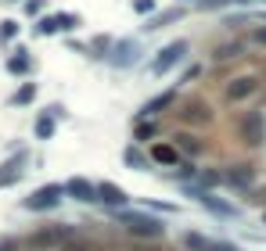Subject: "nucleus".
<instances>
[{
    "mask_svg": "<svg viewBox=\"0 0 266 251\" xmlns=\"http://www.w3.org/2000/svg\"><path fill=\"white\" fill-rule=\"evenodd\" d=\"M234 4H255V0H234ZM259 4H266V0H259Z\"/></svg>",
    "mask_w": 266,
    "mask_h": 251,
    "instance_id": "33",
    "label": "nucleus"
},
{
    "mask_svg": "<svg viewBox=\"0 0 266 251\" xmlns=\"http://www.w3.org/2000/svg\"><path fill=\"white\" fill-rule=\"evenodd\" d=\"M183 244L191 251H238L234 244H223V240H212V237H202V233H183Z\"/></svg>",
    "mask_w": 266,
    "mask_h": 251,
    "instance_id": "11",
    "label": "nucleus"
},
{
    "mask_svg": "<svg viewBox=\"0 0 266 251\" xmlns=\"http://www.w3.org/2000/svg\"><path fill=\"white\" fill-rule=\"evenodd\" d=\"M183 194H191L202 208H209L212 216H219V219H241V208L238 204H226V201H219L212 190H205V187H191V183H183Z\"/></svg>",
    "mask_w": 266,
    "mask_h": 251,
    "instance_id": "2",
    "label": "nucleus"
},
{
    "mask_svg": "<svg viewBox=\"0 0 266 251\" xmlns=\"http://www.w3.org/2000/svg\"><path fill=\"white\" fill-rule=\"evenodd\" d=\"M241 133H245V140H248V144H262V137H266L262 115H248V118L241 122Z\"/></svg>",
    "mask_w": 266,
    "mask_h": 251,
    "instance_id": "15",
    "label": "nucleus"
},
{
    "mask_svg": "<svg viewBox=\"0 0 266 251\" xmlns=\"http://www.w3.org/2000/svg\"><path fill=\"white\" fill-rule=\"evenodd\" d=\"M32 101H36V82H25V87H18L15 97H11V104H32Z\"/></svg>",
    "mask_w": 266,
    "mask_h": 251,
    "instance_id": "23",
    "label": "nucleus"
},
{
    "mask_svg": "<svg viewBox=\"0 0 266 251\" xmlns=\"http://www.w3.org/2000/svg\"><path fill=\"white\" fill-rule=\"evenodd\" d=\"M169 104H176V87H173V90H162L159 97H151V101L140 108V118H155V115H159V111H166Z\"/></svg>",
    "mask_w": 266,
    "mask_h": 251,
    "instance_id": "13",
    "label": "nucleus"
},
{
    "mask_svg": "<svg viewBox=\"0 0 266 251\" xmlns=\"http://www.w3.org/2000/svg\"><path fill=\"white\" fill-rule=\"evenodd\" d=\"M180 118H183V122H209V108H205L202 101H191V104H183Z\"/></svg>",
    "mask_w": 266,
    "mask_h": 251,
    "instance_id": "21",
    "label": "nucleus"
},
{
    "mask_svg": "<svg viewBox=\"0 0 266 251\" xmlns=\"http://www.w3.org/2000/svg\"><path fill=\"white\" fill-rule=\"evenodd\" d=\"M54 122H58V115H51V108H47V111H44L40 118H36V126H32L36 140H51V137H54V130H58Z\"/></svg>",
    "mask_w": 266,
    "mask_h": 251,
    "instance_id": "19",
    "label": "nucleus"
},
{
    "mask_svg": "<svg viewBox=\"0 0 266 251\" xmlns=\"http://www.w3.org/2000/svg\"><path fill=\"white\" fill-rule=\"evenodd\" d=\"M18 36V22L8 18V22H0V44H11V39Z\"/></svg>",
    "mask_w": 266,
    "mask_h": 251,
    "instance_id": "24",
    "label": "nucleus"
},
{
    "mask_svg": "<svg viewBox=\"0 0 266 251\" xmlns=\"http://www.w3.org/2000/svg\"><path fill=\"white\" fill-rule=\"evenodd\" d=\"M198 183L209 190V187H216V183H223V173H212V169H202L198 173Z\"/></svg>",
    "mask_w": 266,
    "mask_h": 251,
    "instance_id": "25",
    "label": "nucleus"
},
{
    "mask_svg": "<svg viewBox=\"0 0 266 251\" xmlns=\"http://www.w3.org/2000/svg\"><path fill=\"white\" fill-rule=\"evenodd\" d=\"M262 226H266V212H262Z\"/></svg>",
    "mask_w": 266,
    "mask_h": 251,
    "instance_id": "34",
    "label": "nucleus"
},
{
    "mask_svg": "<svg viewBox=\"0 0 266 251\" xmlns=\"http://www.w3.org/2000/svg\"><path fill=\"white\" fill-rule=\"evenodd\" d=\"M8 72H11V75H29V72H32V58H29L25 47H18V51L8 58Z\"/></svg>",
    "mask_w": 266,
    "mask_h": 251,
    "instance_id": "18",
    "label": "nucleus"
},
{
    "mask_svg": "<svg viewBox=\"0 0 266 251\" xmlns=\"http://www.w3.org/2000/svg\"><path fill=\"white\" fill-rule=\"evenodd\" d=\"M180 18H183V8H166V11H159V15H151L140 29H144V32H159V29H166V25L180 22Z\"/></svg>",
    "mask_w": 266,
    "mask_h": 251,
    "instance_id": "12",
    "label": "nucleus"
},
{
    "mask_svg": "<svg viewBox=\"0 0 266 251\" xmlns=\"http://www.w3.org/2000/svg\"><path fill=\"white\" fill-rule=\"evenodd\" d=\"M151 158L162 161V165H173V169L180 165V151H176V147H169V144H155V147H151Z\"/></svg>",
    "mask_w": 266,
    "mask_h": 251,
    "instance_id": "20",
    "label": "nucleus"
},
{
    "mask_svg": "<svg viewBox=\"0 0 266 251\" xmlns=\"http://www.w3.org/2000/svg\"><path fill=\"white\" fill-rule=\"evenodd\" d=\"M47 0H25V15H40Z\"/></svg>",
    "mask_w": 266,
    "mask_h": 251,
    "instance_id": "30",
    "label": "nucleus"
},
{
    "mask_svg": "<svg viewBox=\"0 0 266 251\" xmlns=\"http://www.w3.org/2000/svg\"><path fill=\"white\" fill-rule=\"evenodd\" d=\"M97 201L108 204V208H123L130 201V194L119 187V183H97Z\"/></svg>",
    "mask_w": 266,
    "mask_h": 251,
    "instance_id": "10",
    "label": "nucleus"
},
{
    "mask_svg": "<svg viewBox=\"0 0 266 251\" xmlns=\"http://www.w3.org/2000/svg\"><path fill=\"white\" fill-rule=\"evenodd\" d=\"M111 216L119 219V226H126L133 237H162L166 233V226H162V219H155V216H147V212H130V208H111Z\"/></svg>",
    "mask_w": 266,
    "mask_h": 251,
    "instance_id": "1",
    "label": "nucleus"
},
{
    "mask_svg": "<svg viewBox=\"0 0 266 251\" xmlns=\"http://www.w3.org/2000/svg\"><path fill=\"white\" fill-rule=\"evenodd\" d=\"M133 137H137V144H147L151 137H155V122H147V126L140 122V126H137V130H133Z\"/></svg>",
    "mask_w": 266,
    "mask_h": 251,
    "instance_id": "26",
    "label": "nucleus"
},
{
    "mask_svg": "<svg viewBox=\"0 0 266 251\" xmlns=\"http://www.w3.org/2000/svg\"><path fill=\"white\" fill-rule=\"evenodd\" d=\"M133 11H137V15H147V18H151V15H155V0H133Z\"/></svg>",
    "mask_w": 266,
    "mask_h": 251,
    "instance_id": "27",
    "label": "nucleus"
},
{
    "mask_svg": "<svg viewBox=\"0 0 266 251\" xmlns=\"http://www.w3.org/2000/svg\"><path fill=\"white\" fill-rule=\"evenodd\" d=\"M68 237H72V230L61 226V230H44V233H36L29 244H32V247H51V244H61V240H68Z\"/></svg>",
    "mask_w": 266,
    "mask_h": 251,
    "instance_id": "16",
    "label": "nucleus"
},
{
    "mask_svg": "<svg viewBox=\"0 0 266 251\" xmlns=\"http://www.w3.org/2000/svg\"><path fill=\"white\" fill-rule=\"evenodd\" d=\"M195 4H202V0H195Z\"/></svg>",
    "mask_w": 266,
    "mask_h": 251,
    "instance_id": "35",
    "label": "nucleus"
},
{
    "mask_svg": "<svg viewBox=\"0 0 266 251\" xmlns=\"http://www.w3.org/2000/svg\"><path fill=\"white\" fill-rule=\"evenodd\" d=\"M234 54H241V44H226L216 51V58H234Z\"/></svg>",
    "mask_w": 266,
    "mask_h": 251,
    "instance_id": "28",
    "label": "nucleus"
},
{
    "mask_svg": "<svg viewBox=\"0 0 266 251\" xmlns=\"http://www.w3.org/2000/svg\"><path fill=\"white\" fill-rule=\"evenodd\" d=\"M187 58V39H176V44H169V47H162L159 51V58H151V65H147V75H166L173 65H180Z\"/></svg>",
    "mask_w": 266,
    "mask_h": 251,
    "instance_id": "4",
    "label": "nucleus"
},
{
    "mask_svg": "<svg viewBox=\"0 0 266 251\" xmlns=\"http://www.w3.org/2000/svg\"><path fill=\"white\" fill-rule=\"evenodd\" d=\"M61 251H90L87 244H72V247H61Z\"/></svg>",
    "mask_w": 266,
    "mask_h": 251,
    "instance_id": "31",
    "label": "nucleus"
},
{
    "mask_svg": "<svg viewBox=\"0 0 266 251\" xmlns=\"http://www.w3.org/2000/svg\"><path fill=\"white\" fill-rule=\"evenodd\" d=\"M252 180H255V169H252V165H231V169L223 173V183L234 187V190H248Z\"/></svg>",
    "mask_w": 266,
    "mask_h": 251,
    "instance_id": "9",
    "label": "nucleus"
},
{
    "mask_svg": "<svg viewBox=\"0 0 266 251\" xmlns=\"http://www.w3.org/2000/svg\"><path fill=\"white\" fill-rule=\"evenodd\" d=\"M147 208H155V212H169V216H176V204H162V201H144Z\"/></svg>",
    "mask_w": 266,
    "mask_h": 251,
    "instance_id": "29",
    "label": "nucleus"
},
{
    "mask_svg": "<svg viewBox=\"0 0 266 251\" xmlns=\"http://www.w3.org/2000/svg\"><path fill=\"white\" fill-rule=\"evenodd\" d=\"M123 161H126V169H133V173H144V169H151V161H147V154L137 147V144H130L126 151H123Z\"/></svg>",
    "mask_w": 266,
    "mask_h": 251,
    "instance_id": "17",
    "label": "nucleus"
},
{
    "mask_svg": "<svg viewBox=\"0 0 266 251\" xmlns=\"http://www.w3.org/2000/svg\"><path fill=\"white\" fill-rule=\"evenodd\" d=\"M140 44L137 39H119V44H111V54H108V61L116 65V68H130V65H137L140 61Z\"/></svg>",
    "mask_w": 266,
    "mask_h": 251,
    "instance_id": "5",
    "label": "nucleus"
},
{
    "mask_svg": "<svg viewBox=\"0 0 266 251\" xmlns=\"http://www.w3.org/2000/svg\"><path fill=\"white\" fill-rule=\"evenodd\" d=\"M25 165H29V154H25V151H18L15 158H8L4 165H0V187L18 183V180H22V173H25Z\"/></svg>",
    "mask_w": 266,
    "mask_h": 251,
    "instance_id": "8",
    "label": "nucleus"
},
{
    "mask_svg": "<svg viewBox=\"0 0 266 251\" xmlns=\"http://www.w3.org/2000/svg\"><path fill=\"white\" fill-rule=\"evenodd\" d=\"M255 39H259V44H266V29H259V32H255Z\"/></svg>",
    "mask_w": 266,
    "mask_h": 251,
    "instance_id": "32",
    "label": "nucleus"
},
{
    "mask_svg": "<svg viewBox=\"0 0 266 251\" xmlns=\"http://www.w3.org/2000/svg\"><path fill=\"white\" fill-rule=\"evenodd\" d=\"M65 197L90 204V201H97V183H90L83 176H72V180H65Z\"/></svg>",
    "mask_w": 266,
    "mask_h": 251,
    "instance_id": "7",
    "label": "nucleus"
},
{
    "mask_svg": "<svg viewBox=\"0 0 266 251\" xmlns=\"http://www.w3.org/2000/svg\"><path fill=\"white\" fill-rule=\"evenodd\" d=\"M75 25H80V15H47L36 22V36H54V32H72Z\"/></svg>",
    "mask_w": 266,
    "mask_h": 251,
    "instance_id": "6",
    "label": "nucleus"
},
{
    "mask_svg": "<svg viewBox=\"0 0 266 251\" xmlns=\"http://www.w3.org/2000/svg\"><path fill=\"white\" fill-rule=\"evenodd\" d=\"M173 140H176V147H180L187 158H198V154H202V144H198L191 133H180V137H173Z\"/></svg>",
    "mask_w": 266,
    "mask_h": 251,
    "instance_id": "22",
    "label": "nucleus"
},
{
    "mask_svg": "<svg viewBox=\"0 0 266 251\" xmlns=\"http://www.w3.org/2000/svg\"><path fill=\"white\" fill-rule=\"evenodd\" d=\"M255 90H259V82L252 75H241V79H234L231 87H226V101H248Z\"/></svg>",
    "mask_w": 266,
    "mask_h": 251,
    "instance_id": "14",
    "label": "nucleus"
},
{
    "mask_svg": "<svg viewBox=\"0 0 266 251\" xmlns=\"http://www.w3.org/2000/svg\"><path fill=\"white\" fill-rule=\"evenodd\" d=\"M61 197H65V183H47L40 190H32L22 201V208H25V212H54V208L61 204Z\"/></svg>",
    "mask_w": 266,
    "mask_h": 251,
    "instance_id": "3",
    "label": "nucleus"
}]
</instances>
